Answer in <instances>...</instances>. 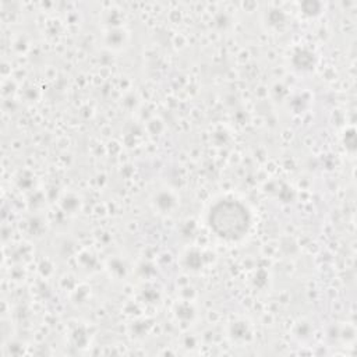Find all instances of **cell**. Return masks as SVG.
Returning <instances> with one entry per match:
<instances>
[{
  "label": "cell",
  "mask_w": 357,
  "mask_h": 357,
  "mask_svg": "<svg viewBox=\"0 0 357 357\" xmlns=\"http://www.w3.org/2000/svg\"><path fill=\"white\" fill-rule=\"evenodd\" d=\"M211 225L215 231L226 238L244 236L248 227V213L237 202H220L211 211Z\"/></svg>",
  "instance_id": "1"
}]
</instances>
